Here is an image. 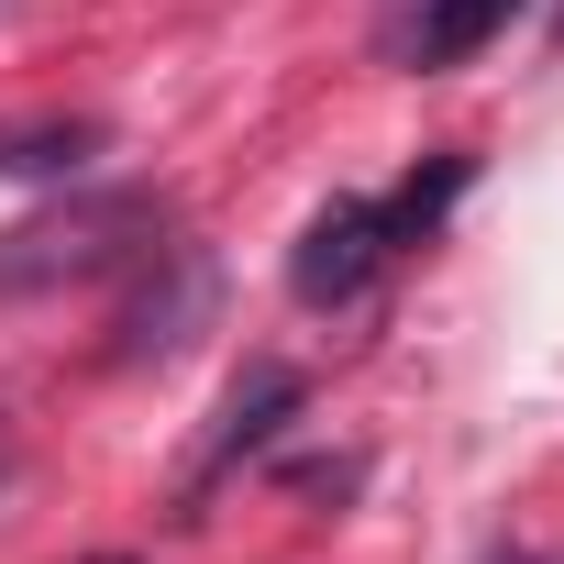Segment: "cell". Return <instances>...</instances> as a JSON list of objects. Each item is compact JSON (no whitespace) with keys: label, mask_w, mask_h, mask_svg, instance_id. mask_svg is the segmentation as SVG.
<instances>
[{"label":"cell","mask_w":564,"mask_h":564,"mask_svg":"<svg viewBox=\"0 0 564 564\" xmlns=\"http://www.w3.org/2000/svg\"><path fill=\"white\" fill-rule=\"evenodd\" d=\"M100 564H133V553H100Z\"/></svg>","instance_id":"5b68a950"},{"label":"cell","mask_w":564,"mask_h":564,"mask_svg":"<svg viewBox=\"0 0 564 564\" xmlns=\"http://www.w3.org/2000/svg\"><path fill=\"white\" fill-rule=\"evenodd\" d=\"M509 12H520V0H421L410 34H399V56L410 67H465L487 34H509Z\"/></svg>","instance_id":"7a4b0ae2"},{"label":"cell","mask_w":564,"mask_h":564,"mask_svg":"<svg viewBox=\"0 0 564 564\" xmlns=\"http://www.w3.org/2000/svg\"><path fill=\"white\" fill-rule=\"evenodd\" d=\"M454 188H465V155H443L432 177H410L399 199H377V210H388V243H421V232L443 221V199H454Z\"/></svg>","instance_id":"277c9868"},{"label":"cell","mask_w":564,"mask_h":564,"mask_svg":"<svg viewBox=\"0 0 564 564\" xmlns=\"http://www.w3.org/2000/svg\"><path fill=\"white\" fill-rule=\"evenodd\" d=\"M289 410H300V377H289V366H254V377H243V388L221 399V443H210V476H221V465H232L243 443H265V432L289 421Z\"/></svg>","instance_id":"3957f363"},{"label":"cell","mask_w":564,"mask_h":564,"mask_svg":"<svg viewBox=\"0 0 564 564\" xmlns=\"http://www.w3.org/2000/svg\"><path fill=\"white\" fill-rule=\"evenodd\" d=\"M388 254H399V243H388V210H377V199H333V210H311V232H300V254H289V289H300L311 311H333V300L366 289Z\"/></svg>","instance_id":"6da1fadb"}]
</instances>
